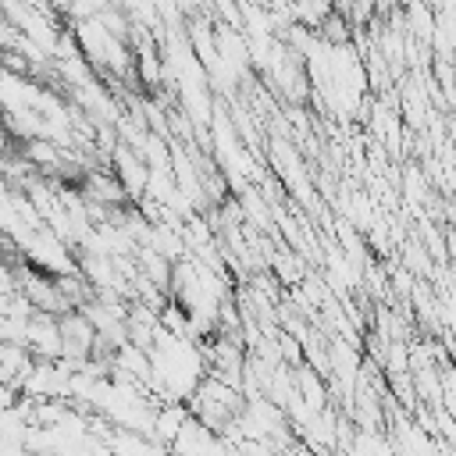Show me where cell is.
Here are the masks:
<instances>
[{"mask_svg":"<svg viewBox=\"0 0 456 456\" xmlns=\"http://www.w3.org/2000/svg\"><path fill=\"white\" fill-rule=\"evenodd\" d=\"M410 28L420 39H435V18H431V11L420 0H410Z\"/></svg>","mask_w":456,"mask_h":456,"instance_id":"cell-2","label":"cell"},{"mask_svg":"<svg viewBox=\"0 0 456 456\" xmlns=\"http://www.w3.org/2000/svg\"><path fill=\"white\" fill-rule=\"evenodd\" d=\"M317 36H321L324 43H331V46L349 43V18H342V11H331V14L317 25Z\"/></svg>","mask_w":456,"mask_h":456,"instance_id":"cell-1","label":"cell"}]
</instances>
